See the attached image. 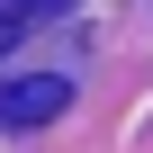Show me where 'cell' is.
I'll use <instances>...</instances> for the list:
<instances>
[{
  "label": "cell",
  "instance_id": "obj_1",
  "mask_svg": "<svg viewBox=\"0 0 153 153\" xmlns=\"http://www.w3.org/2000/svg\"><path fill=\"white\" fill-rule=\"evenodd\" d=\"M63 108H72L63 72H18V81H0V126H54Z\"/></svg>",
  "mask_w": 153,
  "mask_h": 153
},
{
  "label": "cell",
  "instance_id": "obj_2",
  "mask_svg": "<svg viewBox=\"0 0 153 153\" xmlns=\"http://www.w3.org/2000/svg\"><path fill=\"white\" fill-rule=\"evenodd\" d=\"M27 18H36V9H27V0H0V54H9V45L27 36Z\"/></svg>",
  "mask_w": 153,
  "mask_h": 153
}]
</instances>
